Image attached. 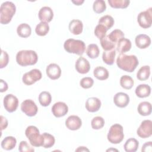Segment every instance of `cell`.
I'll return each instance as SVG.
<instances>
[{
    "instance_id": "1",
    "label": "cell",
    "mask_w": 152,
    "mask_h": 152,
    "mask_svg": "<svg viewBox=\"0 0 152 152\" xmlns=\"http://www.w3.org/2000/svg\"><path fill=\"white\" fill-rule=\"evenodd\" d=\"M116 62L118 68L128 72H133L139 64L138 59L135 55H128L125 53H120Z\"/></svg>"
},
{
    "instance_id": "2",
    "label": "cell",
    "mask_w": 152,
    "mask_h": 152,
    "mask_svg": "<svg viewBox=\"0 0 152 152\" xmlns=\"http://www.w3.org/2000/svg\"><path fill=\"white\" fill-rule=\"evenodd\" d=\"M37 54L32 50H22L18 52L16 55V62L22 66L33 65L37 63Z\"/></svg>"
},
{
    "instance_id": "3",
    "label": "cell",
    "mask_w": 152,
    "mask_h": 152,
    "mask_svg": "<svg viewBox=\"0 0 152 152\" xmlns=\"http://www.w3.org/2000/svg\"><path fill=\"white\" fill-rule=\"evenodd\" d=\"M16 11L15 4L11 1L3 2L0 7V23L2 24H8Z\"/></svg>"
},
{
    "instance_id": "4",
    "label": "cell",
    "mask_w": 152,
    "mask_h": 152,
    "mask_svg": "<svg viewBox=\"0 0 152 152\" xmlns=\"http://www.w3.org/2000/svg\"><path fill=\"white\" fill-rule=\"evenodd\" d=\"M64 49L69 53L82 55L86 50L85 43L81 40L68 39L64 43Z\"/></svg>"
},
{
    "instance_id": "5",
    "label": "cell",
    "mask_w": 152,
    "mask_h": 152,
    "mask_svg": "<svg viewBox=\"0 0 152 152\" xmlns=\"http://www.w3.org/2000/svg\"><path fill=\"white\" fill-rule=\"evenodd\" d=\"M25 134L33 147H42L43 137L42 134H40L39 129L36 126L33 125L28 126L25 131Z\"/></svg>"
},
{
    "instance_id": "6",
    "label": "cell",
    "mask_w": 152,
    "mask_h": 152,
    "mask_svg": "<svg viewBox=\"0 0 152 152\" xmlns=\"http://www.w3.org/2000/svg\"><path fill=\"white\" fill-rule=\"evenodd\" d=\"M107 138L109 142L112 144H117L121 142L124 138L122 126L119 124L112 125L110 127Z\"/></svg>"
},
{
    "instance_id": "7",
    "label": "cell",
    "mask_w": 152,
    "mask_h": 152,
    "mask_svg": "<svg viewBox=\"0 0 152 152\" xmlns=\"http://www.w3.org/2000/svg\"><path fill=\"white\" fill-rule=\"evenodd\" d=\"M139 26L142 28H148L152 24V8L150 7L145 11L139 13L137 17Z\"/></svg>"
},
{
    "instance_id": "8",
    "label": "cell",
    "mask_w": 152,
    "mask_h": 152,
    "mask_svg": "<svg viewBox=\"0 0 152 152\" xmlns=\"http://www.w3.org/2000/svg\"><path fill=\"white\" fill-rule=\"evenodd\" d=\"M42 72L39 69H33L27 72H26L23 75L22 81L26 85L30 86L37 81H39L42 78Z\"/></svg>"
},
{
    "instance_id": "9",
    "label": "cell",
    "mask_w": 152,
    "mask_h": 152,
    "mask_svg": "<svg viewBox=\"0 0 152 152\" xmlns=\"http://www.w3.org/2000/svg\"><path fill=\"white\" fill-rule=\"evenodd\" d=\"M21 110L27 116L32 117L37 114L38 107L33 100L26 99L21 103Z\"/></svg>"
},
{
    "instance_id": "10",
    "label": "cell",
    "mask_w": 152,
    "mask_h": 152,
    "mask_svg": "<svg viewBox=\"0 0 152 152\" xmlns=\"http://www.w3.org/2000/svg\"><path fill=\"white\" fill-rule=\"evenodd\" d=\"M137 135L141 138H147L152 135V121L147 119L143 121L137 130Z\"/></svg>"
},
{
    "instance_id": "11",
    "label": "cell",
    "mask_w": 152,
    "mask_h": 152,
    "mask_svg": "<svg viewBox=\"0 0 152 152\" xmlns=\"http://www.w3.org/2000/svg\"><path fill=\"white\" fill-rule=\"evenodd\" d=\"M3 103L5 109L10 113L15 111L18 106L17 97L12 94H7L4 98Z\"/></svg>"
},
{
    "instance_id": "12",
    "label": "cell",
    "mask_w": 152,
    "mask_h": 152,
    "mask_svg": "<svg viewBox=\"0 0 152 152\" xmlns=\"http://www.w3.org/2000/svg\"><path fill=\"white\" fill-rule=\"evenodd\" d=\"M76 71L81 74H85L88 72L90 69V64L88 61L83 56L79 57L75 64Z\"/></svg>"
},
{
    "instance_id": "13",
    "label": "cell",
    "mask_w": 152,
    "mask_h": 152,
    "mask_svg": "<svg viewBox=\"0 0 152 152\" xmlns=\"http://www.w3.org/2000/svg\"><path fill=\"white\" fill-rule=\"evenodd\" d=\"M68 112L67 104L62 102L55 103L52 107V112L56 118L64 116Z\"/></svg>"
},
{
    "instance_id": "14",
    "label": "cell",
    "mask_w": 152,
    "mask_h": 152,
    "mask_svg": "<svg viewBox=\"0 0 152 152\" xmlns=\"http://www.w3.org/2000/svg\"><path fill=\"white\" fill-rule=\"evenodd\" d=\"M46 73L47 76L51 80H55L61 75V69L60 66L55 63L50 64L48 65L46 69Z\"/></svg>"
},
{
    "instance_id": "15",
    "label": "cell",
    "mask_w": 152,
    "mask_h": 152,
    "mask_svg": "<svg viewBox=\"0 0 152 152\" xmlns=\"http://www.w3.org/2000/svg\"><path fill=\"white\" fill-rule=\"evenodd\" d=\"M82 125V121L80 118L77 115H71L67 118L65 121V126L71 131L79 129Z\"/></svg>"
},
{
    "instance_id": "16",
    "label": "cell",
    "mask_w": 152,
    "mask_h": 152,
    "mask_svg": "<svg viewBox=\"0 0 152 152\" xmlns=\"http://www.w3.org/2000/svg\"><path fill=\"white\" fill-rule=\"evenodd\" d=\"M129 96L124 92H119L115 94L113 97L114 104L119 107L124 108L128 106L129 103Z\"/></svg>"
},
{
    "instance_id": "17",
    "label": "cell",
    "mask_w": 152,
    "mask_h": 152,
    "mask_svg": "<svg viewBox=\"0 0 152 152\" xmlns=\"http://www.w3.org/2000/svg\"><path fill=\"white\" fill-rule=\"evenodd\" d=\"M39 19L40 21L49 23L50 22L53 17V10L49 7L45 6L42 7L38 13Z\"/></svg>"
},
{
    "instance_id": "18",
    "label": "cell",
    "mask_w": 152,
    "mask_h": 152,
    "mask_svg": "<svg viewBox=\"0 0 152 152\" xmlns=\"http://www.w3.org/2000/svg\"><path fill=\"white\" fill-rule=\"evenodd\" d=\"M102 105L101 101L99 99L92 97H89L86 102V108L87 111L90 112H96L98 111Z\"/></svg>"
},
{
    "instance_id": "19",
    "label": "cell",
    "mask_w": 152,
    "mask_h": 152,
    "mask_svg": "<svg viewBox=\"0 0 152 152\" xmlns=\"http://www.w3.org/2000/svg\"><path fill=\"white\" fill-rule=\"evenodd\" d=\"M135 43L139 49H146L151 45V39L147 34H140L135 37Z\"/></svg>"
},
{
    "instance_id": "20",
    "label": "cell",
    "mask_w": 152,
    "mask_h": 152,
    "mask_svg": "<svg viewBox=\"0 0 152 152\" xmlns=\"http://www.w3.org/2000/svg\"><path fill=\"white\" fill-rule=\"evenodd\" d=\"M68 28L70 32L73 34L78 35L83 32V24L81 20L74 19L69 22Z\"/></svg>"
},
{
    "instance_id": "21",
    "label": "cell",
    "mask_w": 152,
    "mask_h": 152,
    "mask_svg": "<svg viewBox=\"0 0 152 152\" xmlns=\"http://www.w3.org/2000/svg\"><path fill=\"white\" fill-rule=\"evenodd\" d=\"M132 46L131 42L129 39L125 37L120 39L116 45V50L120 53H125L128 52Z\"/></svg>"
},
{
    "instance_id": "22",
    "label": "cell",
    "mask_w": 152,
    "mask_h": 152,
    "mask_svg": "<svg viewBox=\"0 0 152 152\" xmlns=\"http://www.w3.org/2000/svg\"><path fill=\"white\" fill-rule=\"evenodd\" d=\"M135 93L137 97L140 98H145L150 95L151 87L148 84H141L136 87Z\"/></svg>"
},
{
    "instance_id": "23",
    "label": "cell",
    "mask_w": 152,
    "mask_h": 152,
    "mask_svg": "<svg viewBox=\"0 0 152 152\" xmlns=\"http://www.w3.org/2000/svg\"><path fill=\"white\" fill-rule=\"evenodd\" d=\"M17 34L23 38H27L31 35V28L27 23H21L19 24L17 28Z\"/></svg>"
},
{
    "instance_id": "24",
    "label": "cell",
    "mask_w": 152,
    "mask_h": 152,
    "mask_svg": "<svg viewBox=\"0 0 152 152\" xmlns=\"http://www.w3.org/2000/svg\"><path fill=\"white\" fill-rule=\"evenodd\" d=\"M151 104L148 102H142L139 103L137 110L139 114L141 116H148L151 113Z\"/></svg>"
},
{
    "instance_id": "25",
    "label": "cell",
    "mask_w": 152,
    "mask_h": 152,
    "mask_svg": "<svg viewBox=\"0 0 152 152\" xmlns=\"http://www.w3.org/2000/svg\"><path fill=\"white\" fill-rule=\"evenodd\" d=\"M93 75L99 80H105L109 77V72L106 68L99 66L94 69Z\"/></svg>"
},
{
    "instance_id": "26",
    "label": "cell",
    "mask_w": 152,
    "mask_h": 152,
    "mask_svg": "<svg viewBox=\"0 0 152 152\" xmlns=\"http://www.w3.org/2000/svg\"><path fill=\"white\" fill-rule=\"evenodd\" d=\"M17 144V140L12 136L6 137L1 142V147L5 150H11L13 149Z\"/></svg>"
},
{
    "instance_id": "27",
    "label": "cell",
    "mask_w": 152,
    "mask_h": 152,
    "mask_svg": "<svg viewBox=\"0 0 152 152\" xmlns=\"http://www.w3.org/2000/svg\"><path fill=\"white\" fill-rule=\"evenodd\" d=\"M116 50L115 49L110 50H104L102 53L103 61L109 65H112L115 62Z\"/></svg>"
},
{
    "instance_id": "28",
    "label": "cell",
    "mask_w": 152,
    "mask_h": 152,
    "mask_svg": "<svg viewBox=\"0 0 152 152\" xmlns=\"http://www.w3.org/2000/svg\"><path fill=\"white\" fill-rule=\"evenodd\" d=\"M139 142L134 138L128 139L124 144V150L126 152H135L138 148Z\"/></svg>"
},
{
    "instance_id": "29",
    "label": "cell",
    "mask_w": 152,
    "mask_h": 152,
    "mask_svg": "<svg viewBox=\"0 0 152 152\" xmlns=\"http://www.w3.org/2000/svg\"><path fill=\"white\" fill-rule=\"evenodd\" d=\"M150 75V66L144 65L141 66L137 73V78L140 81H145L148 79Z\"/></svg>"
},
{
    "instance_id": "30",
    "label": "cell",
    "mask_w": 152,
    "mask_h": 152,
    "mask_svg": "<svg viewBox=\"0 0 152 152\" xmlns=\"http://www.w3.org/2000/svg\"><path fill=\"white\" fill-rule=\"evenodd\" d=\"M49 31V26L48 23L40 21L35 28V32L39 36H46Z\"/></svg>"
},
{
    "instance_id": "31",
    "label": "cell",
    "mask_w": 152,
    "mask_h": 152,
    "mask_svg": "<svg viewBox=\"0 0 152 152\" xmlns=\"http://www.w3.org/2000/svg\"><path fill=\"white\" fill-rule=\"evenodd\" d=\"M52 101V96L49 92L46 91H42L39 95V102L40 104L44 107L50 104Z\"/></svg>"
},
{
    "instance_id": "32",
    "label": "cell",
    "mask_w": 152,
    "mask_h": 152,
    "mask_svg": "<svg viewBox=\"0 0 152 152\" xmlns=\"http://www.w3.org/2000/svg\"><path fill=\"white\" fill-rule=\"evenodd\" d=\"M100 53V50L96 44L91 43L88 45L86 49L87 55L91 59L97 58Z\"/></svg>"
},
{
    "instance_id": "33",
    "label": "cell",
    "mask_w": 152,
    "mask_h": 152,
    "mask_svg": "<svg viewBox=\"0 0 152 152\" xmlns=\"http://www.w3.org/2000/svg\"><path fill=\"white\" fill-rule=\"evenodd\" d=\"M134 84V81L132 78L129 75H122L120 78L121 86L126 90L131 89Z\"/></svg>"
},
{
    "instance_id": "34",
    "label": "cell",
    "mask_w": 152,
    "mask_h": 152,
    "mask_svg": "<svg viewBox=\"0 0 152 152\" xmlns=\"http://www.w3.org/2000/svg\"><path fill=\"white\" fill-rule=\"evenodd\" d=\"M115 21L113 18L109 15H105L100 18L99 20V24L103 25L106 28L107 30H109L113 27Z\"/></svg>"
},
{
    "instance_id": "35",
    "label": "cell",
    "mask_w": 152,
    "mask_h": 152,
    "mask_svg": "<svg viewBox=\"0 0 152 152\" xmlns=\"http://www.w3.org/2000/svg\"><path fill=\"white\" fill-rule=\"evenodd\" d=\"M109 5L113 8H122L124 9L127 8L130 3L129 0H108Z\"/></svg>"
},
{
    "instance_id": "36",
    "label": "cell",
    "mask_w": 152,
    "mask_h": 152,
    "mask_svg": "<svg viewBox=\"0 0 152 152\" xmlns=\"http://www.w3.org/2000/svg\"><path fill=\"white\" fill-rule=\"evenodd\" d=\"M107 36L111 42L116 45V43L120 39L124 37L125 34L122 30L119 29H115Z\"/></svg>"
},
{
    "instance_id": "37",
    "label": "cell",
    "mask_w": 152,
    "mask_h": 152,
    "mask_svg": "<svg viewBox=\"0 0 152 152\" xmlns=\"http://www.w3.org/2000/svg\"><path fill=\"white\" fill-rule=\"evenodd\" d=\"M42 135L43 137V147L45 148H49L52 147L55 144V139L52 135L47 132H44L42 134Z\"/></svg>"
},
{
    "instance_id": "38",
    "label": "cell",
    "mask_w": 152,
    "mask_h": 152,
    "mask_svg": "<svg viewBox=\"0 0 152 152\" xmlns=\"http://www.w3.org/2000/svg\"><path fill=\"white\" fill-rule=\"evenodd\" d=\"M93 11L97 14H101L106 11V5L103 0H96L93 2Z\"/></svg>"
},
{
    "instance_id": "39",
    "label": "cell",
    "mask_w": 152,
    "mask_h": 152,
    "mask_svg": "<svg viewBox=\"0 0 152 152\" xmlns=\"http://www.w3.org/2000/svg\"><path fill=\"white\" fill-rule=\"evenodd\" d=\"M100 40L102 48L104 50H110L116 48V45L111 42L108 38L107 36H106Z\"/></svg>"
},
{
    "instance_id": "40",
    "label": "cell",
    "mask_w": 152,
    "mask_h": 152,
    "mask_svg": "<svg viewBox=\"0 0 152 152\" xmlns=\"http://www.w3.org/2000/svg\"><path fill=\"white\" fill-rule=\"evenodd\" d=\"M105 122L104 119L101 116H96L91 121V126L93 129H102L104 125Z\"/></svg>"
},
{
    "instance_id": "41",
    "label": "cell",
    "mask_w": 152,
    "mask_h": 152,
    "mask_svg": "<svg viewBox=\"0 0 152 152\" xmlns=\"http://www.w3.org/2000/svg\"><path fill=\"white\" fill-rule=\"evenodd\" d=\"M107 30L106 28L104 27V26H103L102 24H98L95 28H94V34L95 36L99 39H101L102 38H103L104 37H105L106 36V32H107Z\"/></svg>"
},
{
    "instance_id": "42",
    "label": "cell",
    "mask_w": 152,
    "mask_h": 152,
    "mask_svg": "<svg viewBox=\"0 0 152 152\" xmlns=\"http://www.w3.org/2000/svg\"><path fill=\"white\" fill-rule=\"evenodd\" d=\"M94 84V80L92 78L89 77H86L83 78L80 81V85L81 87L85 89L91 88Z\"/></svg>"
},
{
    "instance_id": "43",
    "label": "cell",
    "mask_w": 152,
    "mask_h": 152,
    "mask_svg": "<svg viewBox=\"0 0 152 152\" xmlns=\"http://www.w3.org/2000/svg\"><path fill=\"white\" fill-rule=\"evenodd\" d=\"M18 150L20 152H33L34 149L30 146L27 141H21L19 144Z\"/></svg>"
},
{
    "instance_id": "44",
    "label": "cell",
    "mask_w": 152,
    "mask_h": 152,
    "mask_svg": "<svg viewBox=\"0 0 152 152\" xmlns=\"http://www.w3.org/2000/svg\"><path fill=\"white\" fill-rule=\"evenodd\" d=\"M9 56L7 52L4 50H1V59H0V68H5L8 64Z\"/></svg>"
},
{
    "instance_id": "45",
    "label": "cell",
    "mask_w": 152,
    "mask_h": 152,
    "mask_svg": "<svg viewBox=\"0 0 152 152\" xmlns=\"http://www.w3.org/2000/svg\"><path fill=\"white\" fill-rule=\"evenodd\" d=\"M152 150V142L148 141L144 143L142 147L141 151L143 152H151Z\"/></svg>"
},
{
    "instance_id": "46",
    "label": "cell",
    "mask_w": 152,
    "mask_h": 152,
    "mask_svg": "<svg viewBox=\"0 0 152 152\" xmlns=\"http://www.w3.org/2000/svg\"><path fill=\"white\" fill-rule=\"evenodd\" d=\"M8 126V121L6 118L1 115V130L2 131L7 128Z\"/></svg>"
},
{
    "instance_id": "47",
    "label": "cell",
    "mask_w": 152,
    "mask_h": 152,
    "mask_svg": "<svg viewBox=\"0 0 152 152\" xmlns=\"http://www.w3.org/2000/svg\"><path fill=\"white\" fill-rule=\"evenodd\" d=\"M0 83H1V88H0V91L1 93H3V92H5L7 90L8 87V84L7 83L4 81L2 79H1L0 80Z\"/></svg>"
},
{
    "instance_id": "48",
    "label": "cell",
    "mask_w": 152,
    "mask_h": 152,
    "mask_svg": "<svg viewBox=\"0 0 152 152\" xmlns=\"http://www.w3.org/2000/svg\"><path fill=\"white\" fill-rule=\"evenodd\" d=\"M89 151V150L86 147H79L75 150V151Z\"/></svg>"
},
{
    "instance_id": "49",
    "label": "cell",
    "mask_w": 152,
    "mask_h": 152,
    "mask_svg": "<svg viewBox=\"0 0 152 152\" xmlns=\"http://www.w3.org/2000/svg\"><path fill=\"white\" fill-rule=\"evenodd\" d=\"M71 2L74 4L75 5H82L84 2V0H76V1H71Z\"/></svg>"
},
{
    "instance_id": "50",
    "label": "cell",
    "mask_w": 152,
    "mask_h": 152,
    "mask_svg": "<svg viewBox=\"0 0 152 152\" xmlns=\"http://www.w3.org/2000/svg\"><path fill=\"white\" fill-rule=\"evenodd\" d=\"M107 151H118V150H116V149H113V148H110V149H108V150H106Z\"/></svg>"
}]
</instances>
